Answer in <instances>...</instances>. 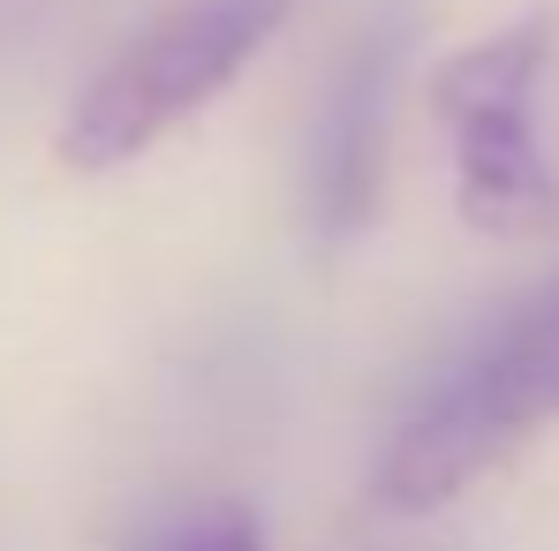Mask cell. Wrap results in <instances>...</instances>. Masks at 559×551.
Wrapping results in <instances>:
<instances>
[{"instance_id":"1","label":"cell","mask_w":559,"mask_h":551,"mask_svg":"<svg viewBox=\"0 0 559 551\" xmlns=\"http://www.w3.org/2000/svg\"><path fill=\"white\" fill-rule=\"evenodd\" d=\"M545 423H559V279L522 295L416 393L371 468V499L393 514L447 506Z\"/></svg>"},{"instance_id":"2","label":"cell","mask_w":559,"mask_h":551,"mask_svg":"<svg viewBox=\"0 0 559 551\" xmlns=\"http://www.w3.org/2000/svg\"><path fill=\"white\" fill-rule=\"evenodd\" d=\"M295 0H175L129 53H114L92 76V92L69 106L61 121V159L76 175L129 167L152 152L175 121H189L204 98H219L242 61L265 53Z\"/></svg>"},{"instance_id":"3","label":"cell","mask_w":559,"mask_h":551,"mask_svg":"<svg viewBox=\"0 0 559 551\" xmlns=\"http://www.w3.org/2000/svg\"><path fill=\"white\" fill-rule=\"evenodd\" d=\"M552 31L514 23L499 38L462 46L431 76V113L454 129V175H462V219L484 235H552L559 227V175L537 152V76H545Z\"/></svg>"},{"instance_id":"4","label":"cell","mask_w":559,"mask_h":551,"mask_svg":"<svg viewBox=\"0 0 559 551\" xmlns=\"http://www.w3.org/2000/svg\"><path fill=\"white\" fill-rule=\"evenodd\" d=\"M416 46V0H378L364 31L341 46L325 92L310 106L302 136V227L310 242L341 250L371 227L378 189H385V129H393V92Z\"/></svg>"},{"instance_id":"5","label":"cell","mask_w":559,"mask_h":551,"mask_svg":"<svg viewBox=\"0 0 559 551\" xmlns=\"http://www.w3.org/2000/svg\"><path fill=\"white\" fill-rule=\"evenodd\" d=\"M129 551H265V522L242 499H212L197 514H175V522L144 529Z\"/></svg>"}]
</instances>
